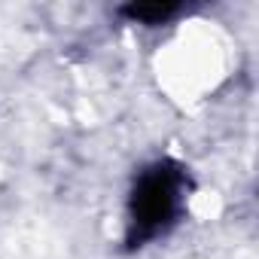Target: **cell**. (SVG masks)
Instances as JSON below:
<instances>
[{
    "instance_id": "obj_2",
    "label": "cell",
    "mask_w": 259,
    "mask_h": 259,
    "mask_svg": "<svg viewBox=\"0 0 259 259\" xmlns=\"http://www.w3.org/2000/svg\"><path fill=\"white\" fill-rule=\"evenodd\" d=\"M174 13H177V7H174V4H141V7H128V10H125V16H128V19L150 22V25L165 22V19H168V16H174Z\"/></svg>"
},
{
    "instance_id": "obj_1",
    "label": "cell",
    "mask_w": 259,
    "mask_h": 259,
    "mask_svg": "<svg viewBox=\"0 0 259 259\" xmlns=\"http://www.w3.org/2000/svg\"><path fill=\"white\" fill-rule=\"evenodd\" d=\"M183 171L171 162H162L141 174L132 195V220H128V244L141 247L159 232H165L183 201Z\"/></svg>"
}]
</instances>
